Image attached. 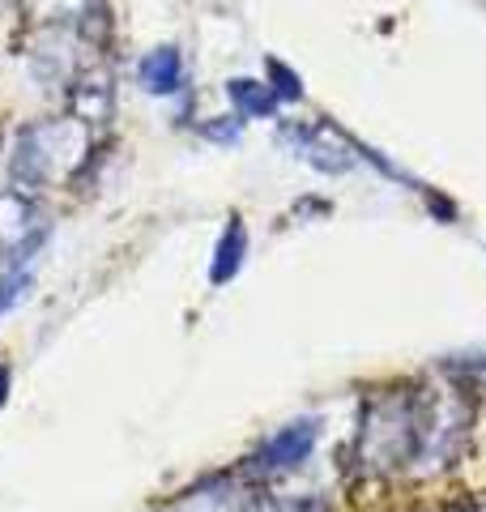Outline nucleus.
Returning a JSON list of instances; mask_svg holds the SVG:
<instances>
[{
  "label": "nucleus",
  "instance_id": "1a4fd4ad",
  "mask_svg": "<svg viewBox=\"0 0 486 512\" xmlns=\"http://www.w3.org/2000/svg\"><path fill=\"white\" fill-rule=\"evenodd\" d=\"M239 124L243 120L222 116V124H205V137H214V141H239Z\"/></svg>",
  "mask_w": 486,
  "mask_h": 512
},
{
  "label": "nucleus",
  "instance_id": "7ed1b4c3",
  "mask_svg": "<svg viewBox=\"0 0 486 512\" xmlns=\"http://www.w3.org/2000/svg\"><path fill=\"white\" fill-rule=\"evenodd\" d=\"M316 436H320V427L316 419H295V423H286L278 427L273 436L256 448V457H252V474L256 478H282V474H295L307 457H312V448H316Z\"/></svg>",
  "mask_w": 486,
  "mask_h": 512
},
{
  "label": "nucleus",
  "instance_id": "6e6552de",
  "mask_svg": "<svg viewBox=\"0 0 486 512\" xmlns=\"http://www.w3.org/2000/svg\"><path fill=\"white\" fill-rule=\"evenodd\" d=\"M269 77H273V94H278V99H299L303 94V86H299V77L286 69V64H278V60H269Z\"/></svg>",
  "mask_w": 486,
  "mask_h": 512
},
{
  "label": "nucleus",
  "instance_id": "f03ea898",
  "mask_svg": "<svg viewBox=\"0 0 486 512\" xmlns=\"http://www.w3.org/2000/svg\"><path fill=\"white\" fill-rule=\"evenodd\" d=\"M469 402L465 389H418V457L414 470L431 474L435 466H452L469 440Z\"/></svg>",
  "mask_w": 486,
  "mask_h": 512
},
{
  "label": "nucleus",
  "instance_id": "f257e3e1",
  "mask_svg": "<svg viewBox=\"0 0 486 512\" xmlns=\"http://www.w3.org/2000/svg\"><path fill=\"white\" fill-rule=\"evenodd\" d=\"M418 457V389H384L363 406L354 461L371 478L414 470Z\"/></svg>",
  "mask_w": 486,
  "mask_h": 512
},
{
  "label": "nucleus",
  "instance_id": "9d476101",
  "mask_svg": "<svg viewBox=\"0 0 486 512\" xmlns=\"http://www.w3.org/2000/svg\"><path fill=\"white\" fill-rule=\"evenodd\" d=\"M5 397H9V367L0 363V406H5Z\"/></svg>",
  "mask_w": 486,
  "mask_h": 512
},
{
  "label": "nucleus",
  "instance_id": "423d86ee",
  "mask_svg": "<svg viewBox=\"0 0 486 512\" xmlns=\"http://www.w3.org/2000/svg\"><path fill=\"white\" fill-rule=\"evenodd\" d=\"M243 256H248V231H243V222L231 218L226 222V231L218 239V248H214V265H209V282L214 286H226L239 269H243Z\"/></svg>",
  "mask_w": 486,
  "mask_h": 512
},
{
  "label": "nucleus",
  "instance_id": "20e7f679",
  "mask_svg": "<svg viewBox=\"0 0 486 512\" xmlns=\"http://www.w3.org/2000/svg\"><path fill=\"white\" fill-rule=\"evenodd\" d=\"M282 141H290L303 163H312L324 175H342L354 167V146L342 133H333L329 124H286Z\"/></svg>",
  "mask_w": 486,
  "mask_h": 512
},
{
  "label": "nucleus",
  "instance_id": "39448f33",
  "mask_svg": "<svg viewBox=\"0 0 486 512\" xmlns=\"http://www.w3.org/2000/svg\"><path fill=\"white\" fill-rule=\"evenodd\" d=\"M137 77H141V86L150 94H175L184 86V60H180L175 47H154V52L141 60Z\"/></svg>",
  "mask_w": 486,
  "mask_h": 512
},
{
  "label": "nucleus",
  "instance_id": "0eeeda50",
  "mask_svg": "<svg viewBox=\"0 0 486 512\" xmlns=\"http://www.w3.org/2000/svg\"><path fill=\"white\" fill-rule=\"evenodd\" d=\"M226 99L235 103V111L243 120H269L273 111H278V94H273L265 82H252V77L226 82Z\"/></svg>",
  "mask_w": 486,
  "mask_h": 512
}]
</instances>
